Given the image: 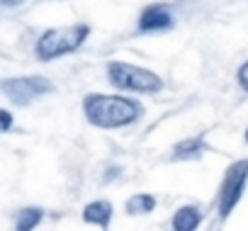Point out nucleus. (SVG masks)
<instances>
[{"instance_id":"obj_9","label":"nucleus","mask_w":248,"mask_h":231,"mask_svg":"<svg viewBox=\"0 0 248 231\" xmlns=\"http://www.w3.org/2000/svg\"><path fill=\"white\" fill-rule=\"evenodd\" d=\"M204 141H202V137H197V139H185V141H180L175 149H173V154H170V161H190V158H200L202 154H204Z\"/></svg>"},{"instance_id":"obj_12","label":"nucleus","mask_w":248,"mask_h":231,"mask_svg":"<svg viewBox=\"0 0 248 231\" xmlns=\"http://www.w3.org/2000/svg\"><path fill=\"white\" fill-rule=\"evenodd\" d=\"M238 83H241L243 90H248V63H243V66L238 68Z\"/></svg>"},{"instance_id":"obj_3","label":"nucleus","mask_w":248,"mask_h":231,"mask_svg":"<svg viewBox=\"0 0 248 231\" xmlns=\"http://www.w3.org/2000/svg\"><path fill=\"white\" fill-rule=\"evenodd\" d=\"M107 78L112 85L122 88V90H137V92H158L163 88V80L149 71V68H139L132 63H122V61H112L107 66Z\"/></svg>"},{"instance_id":"obj_8","label":"nucleus","mask_w":248,"mask_h":231,"mask_svg":"<svg viewBox=\"0 0 248 231\" xmlns=\"http://www.w3.org/2000/svg\"><path fill=\"white\" fill-rule=\"evenodd\" d=\"M202 221V212L197 207H180L173 216V231H195Z\"/></svg>"},{"instance_id":"obj_11","label":"nucleus","mask_w":248,"mask_h":231,"mask_svg":"<svg viewBox=\"0 0 248 231\" xmlns=\"http://www.w3.org/2000/svg\"><path fill=\"white\" fill-rule=\"evenodd\" d=\"M156 207V197L154 195H134L127 200V212L129 214H149Z\"/></svg>"},{"instance_id":"obj_7","label":"nucleus","mask_w":248,"mask_h":231,"mask_svg":"<svg viewBox=\"0 0 248 231\" xmlns=\"http://www.w3.org/2000/svg\"><path fill=\"white\" fill-rule=\"evenodd\" d=\"M83 219H85L88 224H97L100 229H107V226H109V219H112V204L105 202V200L90 202V204L83 209Z\"/></svg>"},{"instance_id":"obj_4","label":"nucleus","mask_w":248,"mask_h":231,"mask_svg":"<svg viewBox=\"0 0 248 231\" xmlns=\"http://www.w3.org/2000/svg\"><path fill=\"white\" fill-rule=\"evenodd\" d=\"M246 180H248V161H238V163H233V166L226 170L224 183H221V192H219V214H221L224 219H226V216L231 214V209L238 204Z\"/></svg>"},{"instance_id":"obj_2","label":"nucleus","mask_w":248,"mask_h":231,"mask_svg":"<svg viewBox=\"0 0 248 231\" xmlns=\"http://www.w3.org/2000/svg\"><path fill=\"white\" fill-rule=\"evenodd\" d=\"M90 34V27L88 25H71V27H59V30H46L39 42H37V56L42 61H51L56 56H63V54H71L76 51L85 37Z\"/></svg>"},{"instance_id":"obj_1","label":"nucleus","mask_w":248,"mask_h":231,"mask_svg":"<svg viewBox=\"0 0 248 231\" xmlns=\"http://www.w3.org/2000/svg\"><path fill=\"white\" fill-rule=\"evenodd\" d=\"M83 112L90 124L102 129H117L137 122L141 117V105L119 95H88L83 102Z\"/></svg>"},{"instance_id":"obj_10","label":"nucleus","mask_w":248,"mask_h":231,"mask_svg":"<svg viewBox=\"0 0 248 231\" xmlns=\"http://www.w3.org/2000/svg\"><path fill=\"white\" fill-rule=\"evenodd\" d=\"M42 219H44V212H42V209H37V207H25V209H20V214H17L15 231H32Z\"/></svg>"},{"instance_id":"obj_6","label":"nucleus","mask_w":248,"mask_h":231,"mask_svg":"<svg viewBox=\"0 0 248 231\" xmlns=\"http://www.w3.org/2000/svg\"><path fill=\"white\" fill-rule=\"evenodd\" d=\"M173 27V15L163 5H151L141 13L139 17V30L141 32H163Z\"/></svg>"},{"instance_id":"obj_5","label":"nucleus","mask_w":248,"mask_h":231,"mask_svg":"<svg viewBox=\"0 0 248 231\" xmlns=\"http://www.w3.org/2000/svg\"><path fill=\"white\" fill-rule=\"evenodd\" d=\"M51 83L46 78H39V76H30V78H8L3 80V92L17 102V105H27L30 100L44 95V92H51Z\"/></svg>"},{"instance_id":"obj_14","label":"nucleus","mask_w":248,"mask_h":231,"mask_svg":"<svg viewBox=\"0 0 248 231\" xmlns=\"http://www.w3.org/2000/svg\"><path fill=\"white\" fill-rule=\"evenodd\" d=\"M0 3H3V5H8V8H10V5H17V3H22V0H0Z\"/></svg>"},{"instance_id":"obj_15","label":"nucleus","mask_w":248,"mask_h":231,"mask_svg":"<svg viewBox=\"0 0 248 231\" xmlns=\"http://www.w3.org/2000/svg\"><path fill=\"white\" fill-rule=\"evenodd\" d=\"M246 141H248V132H246Z\"/></svg>"},{"instance_id":"obj_13","label":"nucleus","mask_w":248,"mask_h":231,"mask_svg":"<svg viewBox=\"0 0 248 231\" xmlns=\"http://www.w3.org/2000/svg\"><path fill=\"white\" fill-rule=\"evenodd\" d=\"M0 120H3V132H10V124H13V120H10V112H8V109H3V112H0Z\"/></svg>"}]
</instances>
